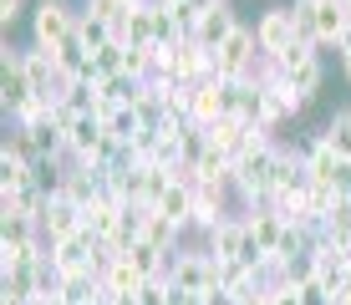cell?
Segmentation results:
<instances>
[{"label":"cell","mask_w":351,"mask_h":305,"mask_svg":"<svg viewBox=\"0 0 351 305\" xmlns=\"http://www.w3.org/2000/svg\"><path fill=\"white\" fill-rule=\"evenodd\" d=\"M77 21H82V5H71V0H36L31 5V46L56 51L66 36H77Z\"/></svg>","instance_id":"obj_1"},{"label":"cell","mask_w":351,"mask_h":305,"mask_svg":"<svg viewBox=\"0 0 351 305\" xmlns=\"http://www.w3.org/2000/svg\"><path fill=\"white\" fill-rule=\"evenodd\" d=\"M255 66H260L255 26H245V21H239L234 36L214 51V77H219V82H250V77H255Z\"/></svg>","instance_id":"obj_2"},{"label":"cell","mask_w":351,"mask_h":305,"mask_svg":"<svg viewBox=\"0 0 351 305\" xmlns=\"http://www.w3.org/2000/svg\"><path fill=\"white\" fill-rule=\"evenodd\" d=\"M199 239H204V249H209V260H239V265H250V270L265 260L255 249V239H250L245 214H229L219 229H209V234H199Z\"/></svg>","instance_id":"obj_3"},{"label":"cell","mask_w":351,"mask_h":305,"mask_svg":"<svg viewBox=\"0 0 351 305\" xmlns=\"http://www.w3.org/2000/svg\"><path fill=\"white\" fill-rule=\"evenodd\" d=\"M255 41H260V56H270V61L290 56V46L300 41V31H295V10H290V5H270V10H260V21H255Z\"/></svg>","instance_id":"obj_4"},{"label":"cell","mask_w":351,"mask_h":305,"mask_svg":"<svg viewBox=\"0 0 351 305\" xmlns=\"http://www.w3.org/2000/svg\"><path fill=\"white\" fill-rule=\"evenodd\" d=\"M173 178H178V173H173V168H163V163H138V168H132V178H128V199L158 209L163 193L173 188Z\"/></svg>","instance_id":"obj_5"},{"label":"cell","mask_w":351,"mask_h":305,"mask_svg":"<svg viewBox=\"0 0 351 305\" xmlns=\"http://www.w3.org/2000/svg\"><path fill=\"white\" fill-rule=\"evenodd\" d=\"M311 21H316V46H341L351 31V5L346 0H311Z\"/></svg>","instance_id":"obj_6"},{"label":"cell","mask_w":351,"mask_h":305,"mask_svg":"<svg viewBox=\"0 0 351 305\" xmlns=\"http://www.w3.org/2000/svg\"><path fill=\"white\" fill-rule=\"evenodd\" d=\"M229 193L234 188H214V183H193V229L199 234H209V229H219L229 214Z\"/></svg>","instance_id":"obj_7"},{"label":"cell","mask_w":351,"mask_h":305,"mask_svg":"<svg viewBox=\"0 0 351 305\" xmlns=\"http://www.w3.org/2000/svg\"><path fill=\"white\" fill-rule=\"evenodd\" d=\"M82 229V204H71L66 193H51V204H46V214H41V234L46 244H62L71 239Z\"/></svg>","instance_id":"obj_8"},{"label":"cell","mask_w":351,"mask_h":305,"mask_svg":"<svg viewBox=\"0 0 351 305\" xmlns=\"http://www.w3.org/2000/svg\"><path fill=\"white\" fill-rule=\"evenodd\" d=\"M234 26H239V10H234V0H219L214 10H204V21H199V36L193 41L199 46H209V51H219V46L234 36Z\"/></svg>","instance_id":"obj_9"},{"label":"cell","mask_w":351,"mask_h":305,"mask_svg":"<svg viewBox=\"0 0 351 305\" xmlns=\"http://www.w3.org/2000/svg\"><path fill=\"white\" fill-rule=\"evenodd\" d=\"M112 41L138 46V51H153V0L148 5H128V16L112 26Z\"/></svg>","instance_id":"obj_10"},{"label":"cell","mask_w":351,"mask_h":305,"mask_svg":"<svg viewBox=\"0 0 351 305\" xmlns=\"http://www.w3.org/2000/svg\"><path fill=\"white\" fill-rule=\"evenodd\" d=\"M245 224H250L255 249H260V254H275V249H280V239H285V224H290V219H285L280 209H255V214H245Z\"/></svg>","instance_id":"obj_11"},{"label":"cell","mask_w":351,"mask_h":305,"mask_svg":"<svg viewBox=\"0 0 351 305\" xmlns=\"http://www.w3.org/2000/svg\"><path fill=\"white\" fill-rule=\"evenodd\" d=\"M219 117H229V112H224L219 77H214V82H199V87H193V102H189V122H193V127H214Z\"/></svg>","instance_id":"obj_12"},{"label":"cell","mask_w":351,"mask_h":305,"mask_svg":"<svg viewBox=\"0 0 351 305\" xmlns=\"http://www.w3.org/2000/svg\"><path fill=\"white\" fill-rule=\"evenodd\" d=\"M341 163H346V158H336V148L321 138V132H316V138H306V168H311V178H316V183L336 188V173H341Z\"/></svg>","instance_id":"obj_13"},{"label":"cell","mask_w":351,"mask_h":305,"mask_svg":"<svg viewBox=\"0 0 351 305\" xmlns=\"http://www.w3.org/2000/svg\"><path fill=\"white\" fill-rule=\"evenodd\" d=\"M285 87L300 107H311L316 92H321V56H306V61H295V66H285Z\"/></svg>","instance_id":"obj_14"},{"label":"cell","mask_w":351,"mask_h":305,"mask_svg":"<svg viewBox=\"0 0 351 305\" xmlns=\"http://www.w3.org/2000/svg\"><path fill=\"white\" fill-rule=\"evenodd\" d=\"M0 300H41V285H36V265H5L0 270Z\"/></svg>","instance_id":"obj_15"},{"label":"cell","mask_w":351,"mask_h":305,"mask_svg":"<svg viewBox=\"0 0 351 305\" xmlns=\"http://www.w3.org/2000/svg\"><path fill=\"white\" fill-rule=\"evenodd\" d=\"M41 239V224L26 214H0V249H21V244Z\"/></svg>","instance_id":"obj_16"},{"label":"cell","mask_w":351,"mask_h":305,"mask_svg":"<svg viewBox=\"0 0 351 305\" xmlns=\"http://www.w3.org/2000/svg\"><path fill=\"white\" fill-rule=\"evenodd\" d=\"M102 285L112 290V295H138V290H143V270L132 260H112L102 270Z\"/></svg>","instance_id":"obj_17"},{"label":"cell","mask_w":351,"mask_h":305,"mask_svg":"<svg viewBox=\"0 0 351 305\" xmlns=\"http://www.w3.org/2000/svg\"><path fill=\"white\" fill-rule=\"evenodd\" d=\"M321 138L336 148V158H346V163H351V107H336L331 122L321 127Z\"/></svg>","instance_id":"obj_18"},{"label":"cell","mask_w":351,"mask_h":305,"mask_svg":"<svg viewBox=\"0 0 351 305\" xmlns=\"http://www.w3.org/2000/svg\"><path fill=\"white\" fill-rule=\"evenodd\" d=\"M321 244H331V249H341V254H351V204L341 199L336 204V214L326 219V239Z\"/></svg>","instance_id":"obj_19"},{"label":"cell","mask_w":351,"mask_h":305,"mask_svg":"<svg viewBox=\"0 0 351 305\" xmlns=\"http://www.w3.org/2000/svg\"><path fill=\"white\" fill-rule=\"evenodd\" d=\"M102 127H107V138H112V143H132V138L143 132V117L132 112V107H117V112L107 117Z\"/></svg>","instance_id":"obj_20"},{"label":"cell","mask_w":351,"mask_h":305,"mask_svg":"<svg viewBox=\"0 0 351 305\" xmlns=\"http://www.w3.org/2000/svg\"><path fill=\"white\" fill-rule=\"evenodd\" d=\"M77 31H82V41H87V51H102V46H112V26H107V21H97V16H87V10H82Z\"/></svg>","instance_id":"obj_21"},{"label":"cell","mask_w":351,"mask_h":305,"mask_svg":"<svg viewBox=\"0 0 351 305\" xmlns=\"http://www.w3.org/2000/svg\"><path fill=\"white\" fill-rule=\"evenodd\" d=\"M82 10L97 21H107V26H117V21L128 16V0H82Z\"/></svg>","instance_id":"obj_22"},{"label":"cell","mask_w":351,"mask_h":305,"mask_svg":"<svg viewBox=\"0 0 351 305\" xmlns=\"http://www.w3.org/2000/svg\"><path fill=\"white\" fill-rule=\"evenodd\" d=\"M295 295H300V305H336V295L321 285L316 275H306V280H295Z\"/></svg>","instance_id":"obj_23"},{"label":"cell","mask_w":351,"mask_h":305,"mask_svg":"<svg viewBox=\"0 0 351 305\" xmlns=\"http://www.w3.org/2000/svg\"><path fill=\"white\" fill-rule=\"evenodd\" d=\"M168 295H173V285H168V280H143L138 305H168Z\"/></svg>","instance_id":"obj_24"},{"label":"cell","mask_w":351,"mask_h":305,"mask_svg":"<svg viewBox=\"0 0 351 305\" xmlns=\"http://www.w3.org/2000/svg\"><path fill=\"white\" fill-rule=\"evenodd\" d=\"M21 16H26V0H0V21H5V31L16 26Z\"/></svg>","instance_id":"obj_25"},{"label":"cell","mask_w":351,"mask_h":305,"mask_svg":"<svg viewBox=\"0 0 351 305\" xmlns=\"http://www.w3.org/2000/svg\"><path fill=\"white\" fill-rule=\"evenodd\" d=\"M204 305H239V295H229V290L214 285V290H204Z\"/></svg>","instance_id":"obj_26"},{"label":"cell","mask_w":351,"mask_h":305,"mask_svg":"<svg viewBox=\"0 0 351 305\" xmlns=\"http://www.w3.org/2000/svg\"><path fill=\"white\" fill-rule=\"evenodd\" d=\"M270 305H300V295H295V285H290V290H275V295H270Z\"/></svg>","instance_id":"obj_27"},{"label":"cell","mask_w":351,"mask_h":305,"mask_svg":"<svg viewBox=\"0 0 351 305\" xmlns=\"http://www.w3.org/2000/svg\"><path fill=\"white\" fill-rule=\"evenodd\" d=\"M107 305H138V295H112Z\"/></svg>","instance_id":"obj_28"},{"label":"cell","mask_w":351,"mask_h":305,"mask_svg":"<svg viewBox=\"0 0 351 305\" xmlns=\"http://www.w3.org/2000/svg\"><path fill=\"white\" fill-rule=\"evenodd\" d=\"M158 5H189V0H158Z\"/></svg>","instance_id":"obj_29"},{"label":"cell","mask_w":351,"mask_h":305,"mask_svg":"<svg viewBox=\"0 0 351 305\" xmlns=\"http://www.w3.org/2000/svg\"><path fill=\"white\" fill-rule=\"evenodd\" d=\"M128 5H148V0H128Z\"/></svg>","instance_id":"obj_30"},{"label":"cell","mask_w":351,"mask_h":305,"mask_svg":"<svg viewBox=\"0 0 351 305\" xmlns=\"http://www.w3.org/2000/svg\"><path fill=\"white\" fill-rule=\"evenodd\" d=\"M346 204H351V193H346Z\"/></svg>","instance_id":"obj_31"},{"label":"cell","mask_w":351,"mask_h":305,"mask_svg":"<svg viewBox=\"0 0 351 305\" xmlns=\"http://www.w3.org/2000/svg\"><path fill=\"white\" fill-rule=\"evenodd\" d=\"M346 5H351V0H346Z\"/></svg>","instance_id":"obj_32"}]
</instances>
